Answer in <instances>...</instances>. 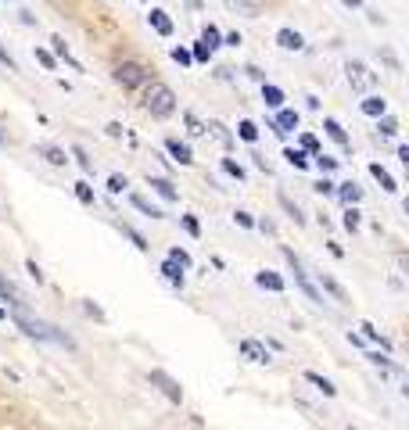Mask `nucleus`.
<instances>
[{
  "instance_id": "f257e3e1",
  "label": "nucleus",
  "mask_w": 409,
  "mask_h": 430,
  "mask_svg": "<svg viewBox=\"0 0 409 430\" xmlns=\"http://www.w3.org/2000/svg\"><path fill=\"white\" fill-rule=\"evenodd\" d=\"M11 320L14 326H19L25 337H33V341H47V344H61V348H75V341L69 337V333H61L54 323H43V320H33L29 312H11Z\"/></svg>"
},
{
  "instance_id": "f03ea898",
  "label": "nucleus",
  "mask_w": 409,
  "mask_h": 430,
  "mask_svg": "<svg viewBox=\"0 0 409 430\" xmlns=\"http://www.w3.org/2000/svg\"><path fill=\"white\" fill-rule=\"evenodd\" d=\"M144 108L154 119H169L172 111H176V93H172V86H165V83H151L148 93H144Z\"/></svg>"
},
{
  "instance_id": "7ed1b4c3",
  "label": "nucleus",
  "mask_w": 409,
  "mask_h": 430,
  "mask_svg": "<svg viewBox=\"0 0 409 430\" xmlns=\"http://www.w3.org/2000/svg\"><path fill=\"white\" fill-rule=\"evenodd\" d=\"M151 79V72L140 65V61H119L115 65V83L126 86V90H137V86H144Z\"/></svg>"
},
{
  "instance_id": "20e7f679",
  "label": "nucleus",
  "mask_w": 409,
  "mask_h": 430,
  "mask_svg": "<svg viewBox=\"0 0 409 430\" xmlns=\"http://www.w3.org/2000/svg\"><path fill=\"white\" fill-rule=\"evenodd\" d=\"M284 259H288V265H291V273H294V283L298 287H302V294L312 301V305H323V294L316 291V283H312L309 280V273H305V269H302V262H298V254L291 251V248H284Z\"/></svg>"
},
{
  "instance_id": "39448f33",
  "label": "nucleus",
  "mask_w": 409,
  "mask_h": 430,
  "mask_svg": "<svg viewBox=\"0 0 409 430\" xmlns=\"http://www.w3.org/2000/svg\"><path fill=\"white\" fill-rule=\"evenodd\" d=\"M148 380H151V384L169 398V402H176V405L183 402V387H180V380H172L165 370H151V373H148Z\"/></svg>"
},
{
  "instance_id": "423d86ee",
  "label": "nucleus",
  "mask_w": 409,
  "mask_h": 430,
  "mask_svg": "<svg viewBox=\"0 0 409 430\" xmlns=\"http://www.w3.org/2000/svg\"><path fill=\"white\" fill-rule=\"evenodd\" d=\"M344 72H349V83H352V90H370L373 83H377V75L363 65V61H349L344 65Z\"/></svg>"
},
{
  "instance_id": "0eeeda50",
  "label": "nucleus",
  "mask_w": 409,
  "mask_h": 430,
  "mask_svg": "<svg viewBox=\"0 0 409 430\" xmlns=\"http://www.w3.org/2000/svg\"><path fill=\"white\" fill-rule=\"evenodd\" d=\"M0 298H4L14 312H29V298L19 291V283H11V280H4V276H0Z\"/></svg>"
},
{
  "instance_id": "6e6552de",
  "label": "nucleus",
  "mask_w": 409,
  "mask_h": 430,
  "mask_svg": "<svg viewBox=\"0 0 409 430\" xmlns=\"http://www.w3.org/2000/svg\"><path fill=\"white\" fill-rule=\"evenodd\" d=\"M266 130H273L277 136H288L291 130H298V111H294V108H280V111H277V119L266 126Z\"/></svg>"
},
{
  "instance_id": "1a4fd4ad",
  "label": "nucleus",
  "mask_w": 409,
  "mask_h": 430,
  "mask_svg": "<svg viewBox=\"0 0 409 430\" xmlns=\"http://www.w3.org/2000/svg\"><path fill=\"white\" fill-rule=\"evenodd\" d=\"M237 348H241V355L248 362H270V348H266L262 341H255V337H244Z\"/></svg>"
},
{
  "instance_id": "9d476101",
  "label": "nucleus",
  "mask_w": 409,
  "mask_h": 430,
  "mask_svg": "<svg viewBox=\"0 0 409 430\" xmlns=\"http://www.w3.org/2000/svg\"><path fill=\"white\" fill-rule=\"evenodd\" d=\"M165 151L172 154V162H180V165H191V162H194L191 143H183V140H176V136H169V140H165Z\"/></svg>"
},
{
  "instance_id": "9b49d317",
  "label": "nucleus",
  "mask_w": 409,
  "mask_h": 430,
  "mask_svg": "<svg viewBox=\"0 0 409 430\" xmlns=\"http://www.w3.org/2000/svg\"><path fill=\"white\" fill-rule=\"evenodd\" d=\"M255 283H259V287H266V291H273V294H284V291H288L284 276H280V273H273V269H262V273L255 276Z\"/></svg>"
},
{
  "instance_id": "f8f14e48",
  "label": "nucleus",
  "mask_w": 409,
  "mask_h": 430,
  "mask_svg": "<svg viewBox=\"0 0 409 430\" xmlns=\"http://www.w3.org/2000/svg\"><path fill=\"white\" fill-rule=\"evenodd\" d=\"M148 22H151V29L159 36H172V19L162 11V8H151V14H148Z\"/></svg>"
},
{
  "instance_id": "ddd939ff",
  "label": "nucleus",
  "mask_w": 409,
  "mask_h": 430,
  "mask_svg": "<svg viewBox=\"0 0 409 430\" xmlns=\"http://www.w3.org/2000/svg\"><path fill=\"white\" fill-rule=\"evenodd\" d=\"M51 47H54V58H61V61H65V65H72L75 72H83V65H80V61H75L72 58V51H69V43H65V36H51Z\"/></svg>"
},
{
  "instance_id": "4468645a",
  "label": "nucleus",
  "mask_w": 409,
  "mask_h": 430,
  "mask_svg": "<svg viewBox=\"0 0 409 430\" xmlns=\"http://www.w3.org/2000/svg\"><path fill=\"white\" fill-rule=\"evenodd\" d=\"M323 130H327V136L334 140V143H341L344 151L352 147V140H349V133H344V126H341L338 119H323Z\"/></svg>"
},
{
  "instance_id": "2eb2a0df",
  "label": "nucleus",
  "mask_w": 409,
  "mask_h": 430,
  "mask_svg": "<svg viewBox=\"0 0 409 430\" xmlns=\"http://www.w3.org/2000/svg\"><path fill=\"white\" fill-rule=\"evenodd\" d=\"M370 176H373L377 183H381V187L388 190V194H399V183H395V176H391V172H388L381 162H373V165H370Z\"/></svg>"
},
{
  "instance_id": "dca6fc26",
  "label": "nucleus",
  "mask_w": 409,
  "mask_h": 430,
  "mask_svg": "<svg viewBox=\"0 0 409 430\" xmlns=\"http://www.w3.org/2000/svg\"><path fill=\"white\" fill-rule=\"evenodd\" d=\"M334 194H338L344 204H349V208H355L359 198H363V187H355V183L349 180V183H338V187H334Z\"/></svg>"
},
{
  "instance_id": "f3484780",
  "label": "nucleus",
  "mask_w": 409,
  "mask_h": 430,
  "mask_svg": "<svg viewBox=\"0 0 409 430\" xmlns=\"http://www.w3.org/2000/svg\"><path fill=\"white\" fill-rule=\"evenodd\" d=\"M359 111H363V115H370V119H381V115H388V101L377 97V93H370V97L359 104Z\"/></svg>"
},
{
  "instance_id": "a211bd4d",
  "label": "nucleus",
  "mask_w": 409,
  "mask_h": 430,
  "mask_svg": "<svg viewBox=\"0 0 409 430\" xmlns=\"http://www.w3.org/2000/svg\"><path fill=\"white\" fill-rule=\"evenodd\" d=\"M148 183H151V190H154L159 198H165V201H180V190L172 187L169 180H162V176H148Z\"/></svg>"
},
{
  "instance_id": "6ab92c4d",
  "label": "nucleus",
  "mask_w": 409,
  "mask_h": 430,
  "mask_svg": "<svg viewBox=\"0 0 409 430\" xmlns=\"http://www.w3.org/2000/svg\"><path fill=\"white\" fill-rule=\"evenodd\" d=\"M277 43L284 47V51H302V47H305V40H302V33H298V29H280V33H277Z\"/></svg>"
},
{
  "instance_id": "aec40b11",
  "label": "nucleus",
  "mask_w": 409,
  "mask_h": 430,
  "mask_svg": "<svg viewBox=\"0 0 409 430\" xmlns=\"http://www.w3.org/2000/svg\"><path fill=\"white\" fill-rule=\"evenodd\" d=\"M36 154H40V158H47L51 165H65V162H69L65 151H61L58 143H36Z\"/></svg>"
},
{
  "instance_id": "412c9836",
  "label": "nucleus",
  "mask_w": 409,
  "mask_h": 430,
  "mask_svg": "<svg viewBox=\"0 0 409 430\" xmlns=\"http://www.w3.org/2000/svg\"><path fill=\"white\" fill-rule=\"evenodd\" d=\"M262 101H266V108H284V90L280 86H273V83H262Z\"/></svg>"
},
{
  "instance_id": "4be33fe9",
  "label": "nucleus",
  "mask_w": 409,
  "mask_h": 430,
  "mask_svg": "<svg viewBox=\"0 0 409 430\" xmlns=\"http://www.w3.org/2000/svg\"><path fill=\"white\" fill-rule=\"evenodd\" d=\"M159 273H162V276H165V280H169L172 287H176V291H183V269H180L176 262H169V259H165Z\"/></svg>"
},
{
  "instance_id": "5701e85b",
  "label": "nucleus",
  "mask_w": 409,
  "mask_h": 430,
  "mask_svg": "<svg viewBox=\"0 0 409 430\" xmlns=\"http://www.w3.org/2000/svg\"><path fill=\"white\" fill-rule=\"evenodd\" d=\"M359 330H363V337H370L373 344H381V348H384V355L391 352V341H388V337H384V333L377 330L373 323H366V320H363V323H359Z\"/></svg>"
},
{
  "instance_id": "b1692460",
  "label": "nucleus",
  "mask_w": 409,
  "mask_h": 430,
  "mask_svg": "<svg viewBox=\"0 0 409 430\" xmlns=\"http://www.w3.org/2000/svg\"><path fill=\"white\" fill-rule=\"evenodd\" d=\"M305 380H309V384H312V387H320V391H323L327 398H334V394H338V387H334V384H330V380H327V377H320L316 370H305Z\"/></svg>"
},
{
  "instance_id": "393cba45",
  "label": "nucleus",
  "mask_w": 409,
  "mask_h": 430,
  "mask_svg": "<svg viewBox=\"0 0 409 430\" xmlns=\"http://www.w3.org/2000/svg\"><path fill=\"white\" fill-rule=\"evenodd\" d=\"M130 201H133V208H137V212H144L148 219H162V215H165V212H159V208H154V204H151L148 198H140V194H133Z\"/></svg>"
},
{
  "instance_id": "a878e982",
  "label": "nucleus",
  "mask_w": 409,
  "mask_h": 430,
  "mask_svg": "<svg viewBox=\"0 0 409 430\" xmlns=\"http://www.w3.org/2000/svg\"><path fill=\"white\" fill-rule=\"evenodd\" d=\"M201 43L209 47V51H215V47H223V33H219L215 25H204L201 29Z\"/></svg>"
},
{
  "instance_id": "bb28decb",
  "label": "nucleus",
  "mask_w": 409,
  "mask_h": 430,
  "mask_svg": "<svg viewBox=\"0 0 409 430\" xmlns=\"http://www.w3.org/2000/svg\"><path fill=\"white\" fill-rule=\"evenodd\" d=\"M237 136H241L244 143H255V140H259V126L251 122V119H241V122H237Z\"/></svg>"
},
{
  "instance_id": "cd10ccee",
  "label": "nucleus",
  "mask_w": 409,
  "mask_h": 430,
  "mask_svg": "<svg viewBox=\"0 0 409 430\" xmlns=\"http://www.w3.org/2000/svg\"><path fill=\"white\" fill-rule=\"evenodd\" d=\"M320 283H323V291H330V294H334L338 301H349V294H344V287L334 280V276H327V273H320Z\"/></svg>"
},
{
  "instance_id": "c85d7f7f",
  "label": "nucleus",
  "mask_w": 409,
  "mask_h": 430,
  "mask_svg": "<svg viewBox=\"0 0 409 430\" xmlns=\"http://www.w3.org/2000/svg\"><path fill=\"white\" fill-rule=\"evenodd\" d=\"M377 133H381V136H395L399 133V119L395 115H381V119H377Z\"/></svg>"
},
{
  "instance_id": "c756f323",
  "label": "nucleus",
  "mask_w": 409,
  "mask_h": 430,
  "mask_svg": "<svg viewBox=\"0 0 409 430\" xmlns=\"http://www.w3.org/2000/svg\"><path fill=\"white\" fill-rule=\"evenodd\" d=\"M277 201H280V208H284V212H288V215H291L294 222H305V215H302V208H298V204H294V201H291L288 194H277Z\"/></svg>"
},
{
  "instance_id": "7c9ffc66",
  "label": "nucleus",
  "mask_w": 409,
  "mask_h": 430,
  "mask_svg": "<svg viewBox=\"0 0 409 430\" xmlns=\"http://www.w3.org/2000/svg\"><path fill=\"white\" fill-rule=\"evenodd\" d=\"M204 133H212L219 143H226V147H230V143H233V136L226 133V126L223 122H209V126H204Z\"/></svg>"
},
{
  "instance_id": "2f4dec72",
  "label": "nucleus",
  "mask_w": 409,
  "mask_h": 430,
  "mask_svg": "<svg viewBox=\"0 0 409 430\" xmlns=\"http://www.w3.org/2000/svg\"><path fill=\"white\" fill-rule=\"evenodd\" d=\"M72 158H75V162H80V169H83L86 176H90V172H93V162L86 158V147H83V143H72Z\"/></svg>"
},
{
  "instance_id": "473e14b6",
  "label": "nucleus",
  "mask_w": 409,
  "mask_h": 430,
  "mask_svg": "<svg viewBox=\"0 0 409 430\" xmlns=\"http://www.w3.org/2000/svg\"><path fill=\"white\" fill-rule=\"evenodd\" d=\"M284 158H288V165H294V169H309V158H305V151H294V147H288V151H284Z\"/></svg>"
},
{
  "instance_id": "72a5a7b5",
  "label": "nucleus",
  "mask_w": 409,
  "mask_h": 430,
  "mask_svg": "<svg viewBox=\"0 0 409 430\" xmlns=\"http://www.w3.org/2000/svg\"><path fill=\"white\" fill-rule=\"evenodd\" d=\"M169 262H176L183 273H187V269H191V254H187L183 248H169Z\"/></svg>"
},
{
  "instance_id": "f704fd0d",
  "label": "nucleus",
  "mask_w": 409,
  "mask_h": 430,
  "mask_svg": "<svg viewBox=\"0 0 409 430\" xmlns=\"http://www.w3.org/2000/svg\"><path fill=\"white\" fill-rule=\"evenodd\" d=\"M75 198H80V204H86V208H90V204H93V187L86 180H80V183H75Z\"/></svg>"
},
{
  "instance_id": "c9c22d12",
  "label": "nucleus",
  "mask_w": 409,
  "mask_h": 430,
  "mask_svg": "<svg viewBox=\"0 0 409 430\" xmlns=\"http://www.w3.org/2000/svg\"><path fill=\"white\" fill-rule=\"evenodd\" d=\"M344 230H349V233H355L359 230V222H363V215H359V208H344Z\"/></svg>"
},
{
  "instance_id": "e433bc0d",
  "label": "nucleus",
  "mask_w": 409,
  "mask_h": 430,
  "mask_svg": "<svg viewBox=\"0 0 409 430\" xmlns=\"http://www.w3.org/2000/svg\"><path fill=\"white\" fill-rule=\"evenodd\" d=\"M183 122H187V130H191L194 136H201V133H204V122L194 115V111H183Z\"/></svg>"
},
{
  "instance_id": "4c0bfd02",
  "label": "nucleus",
  "mask_w": 409,
  "mask_h": 430,
  "mask_svg": "<svg viewBox=\"0 0 409 430\" xmlns=\"http://www.w3.org/2000/svg\"><path fill=\"white\" fill-rule=\"evenodd\" d=\"M223 172L233 180H244V165L241 162H233V158H223Z\"/></svg>"
},
{
  "instance_id": "58836bf2",
  "label": "nucleus",
  "mask_w": 409,
  "mask_h": 430,
  "mask_svg": "<svg viewBox=\"0 0 409 430\" xmlns=\"http://www.w3.org/2000/svg\"><path fill=\"white\" fill-rule=\"evenodd\" d=\"M316 169L327 176V172H334V169H338V158H330V154H323V151H320V154H316Z\"/></svg>"
},
{
  "instance_id": "ea45409f",
  "label": "nucleus",
  "mask_w": 409,
  "mask_h": 430,
  "mask_svg": "<svg viewBox=\"0 0 409 430\" xmlns=\"http://www.w3.org/2000/svg\"><path fill=\"white\" fill-rule=\"evenodd\" d=\"M302 151H309L312 158H316V154H320V140L312 136V133H302Z\"/></svg>"
},
{
  "instance_id": "a19ab883",
  "label": "nucleus",
  "mask_w": 409,
  "mask_h": 430,
  "mask_svg": "<svg viewBox=\"0 0 409 430\" xmlns=\"http://www.w3.org/2000/svg\"><path fill=\"white\" fill-rule=\"evenodd\" d=\"M36 61H40V65H43L47 72H51V69L58 65V61H54V54H51V51H43V47H36Z\"/></svg>"
},
{
  "instance_id": "79ce46f5",
  "label": "nucleus",
  "mask_w": 409,
  "mask_h": 430,
  "mask_svg": "<svg viewBox=\"0 0 409 430\" xmlns=\"http://www.w3.org/2000/svg\"><path fill=\"white\" fill-rule=\"evenodd\" d=\"M381 58H384V61H388V65L395 69V72H402V61L395 58V51H391V47H381Z\"/></svg>"
},
{
  "instance_id": "37998d69",
  "label": "nucleus",
  "mask_w": 409,
  "mask_h": 430,
  "mask_svg": "<svg viewBox=\"0 0 409 430\" xmlns=\"http://www.w3.org/2000/svg\"><path fill=\"white\" fill-rule=\"evenodd\" d=\"M172 61H176V65H191V51H187V47H172Z\"/></svg>"
},
{
  "instance_id": "c03bdc74",
  "label": "nucleus",
  "mask_w": 409,
  "mask_h": 430,
  "mask_svg": "<svg viewBox=\"0 0 409 430\" xmlns=\"http://www.w3.org/2000/svg\"><path fill=\"white\" fill-rule=\"evenodd\" d=\"M122 233H126V237H130V241H133V244H137L140 251H148V241H144V237H140V233H137L133 226H122Z\"/></svg>"
},
{
  "instance_id": "a18cd8bd",
  "label": "nucleus",
  "mask_w": 409,
  "mask_h": 430,
  "mask_svg": "<svg viewBox=\"0 0 409 430\" xmlns=\"http://www.w3.org/2000/svg\"><path fill=\"white\" fill-rule=\"evenodd\" d=\"M183 230L191 233V237H201V222H198L194 215H183Z\"/></svg>"
},
{
  "instance_id": "49530a36",
  "label": "nucleus",
  "mask_w": 409,
  "mask_h": 430,
  "mask_svg": "<svg viewBox=\"0 0 409 430\" xmlns=\"http://www.w3.org/2000/svg\"><path fill=\"white\" fill-rule=\"evenodd\" d=\"M212 58V51L204 43H194V51H191V61H209Z\"/></svg>"
},
{
  "instance_id": "de8ad7c7",
  "label": "nucleus",
  "mask_w": 409,
  "mask_h": 430,
  "mask_svg": "<svg viewBox=\"0 0 409 430\" xmlns=\"http://www.w3.org/2000/svg\"><path fill=\"white\" fill-rule=\"evenodd\" d=\"M126 187H130V183H126V176H108V190H112V194H122Z\"/></svg>"
},
{
  "instance_id": "09e8293b",
  "label": "nucleus",
  "mask_w": 409,
  "mask_h": 430,
  "mask_svg": "<svg viewBox=\"0 0 409 430\" xmlns=\"http://www.w3.org/2000/svg\"><path fill=\"white\" fill-rule=\"evenodd\" d=\"M226 4H230V8H241L244 14H255V11H259V4H251V0H226Z\"/></svg>"
},
{
  "instance_id": "8fccbe9b",
  "label": "nucleus",
  "mask_w": 409,
  "mask_h": 430,
  "mask_svg": "<svg viewBox=\"0 0 409 430\" xmlns=\"http://www.w3.org/2000/svg\"><path fill=\"white\" fill-rule=\"evenodd\" d=\"M334 187H338V183H330V180L323 176V180H316V187H312V190H316V194H323V198H327V194H334Z\"/></svg>"
},
{
  "instance_id": "3c124183",
  "label": "nucleus",
  "mask_w": 409,
  "mask_h": 430,
  "mask_svg": "<svg viewBox=\"0 0 409 430\" xmlns=\"http://www.w3.org/2000/svg\"><path fill=\"white\" fill-rule=\"evenodd\" d=\"M366 359H370L373 366H381V370H391V359H388V355H381V352H370Z\"/></svg>"
},
{
  "instance_id": "603ef678",
  "label": "nucleus",
  "mask_w": 409,
  "mask_h": 430,
  "mask_svg": "<svg viewBox=\"0 0 409 430\" xmlns=\"http://www.w3.org/2000/svg\"><path fill=\"white\" fill-rule=\"evenodd\" d=\"M25 269H29V276H33L36 283H43V273H40V265H36V259H29V262H25Z\"/></svg>"
},
{
  "instance_id": "864d4df0",
  "label": "nucleus",
  "mask_w": 409,
  "mask_h": 430,
  "mask_svg": "<svg viewBox=\"0 0 409 430\" xmlns=\"http://www.w3.org/2000/svg\"><path fill=\"white\" fill-rule=\"evenodd\" d=\"M233 219H237V222H241V226H244V230H251V226H255V219H251V212H237V215H233Z\"/></svg>"
},
{
  "instance_id": "5fc2aeb1",
  "label": "nucleus",
  "mask_w": 409,
  "mask_h": 430,
  "mask_svg": "<svg viewBox=\"0 0 409 430\" xmlns=\"http://www.w3.org/2000/svg\"><path fill=\"white\" fill-rule=\"evenodd\" d=\"M0 61H4V65H8L11 72H19V65H14V58H11V54L4 51V47H0Z\"/></svg>"
},
{
  "instance_id": "6e6d98bb",
  "label": "nucleus",
  "mask_w": 409,
  "mask_h": 430,
  "mask_svg": "<svg viewBox=\"0 0 409 430\" xmlns=\"http://www.w3.org/2000/svg\"><path fill=\"white\" fill-rule=\"evenodd\" d=\"M223 43H226V47H237V43H241V33H230V36H223Z\"/></svg>"
},
{
  "instance_id": "4d7b16f0",
  "label": "nucleus",
  "mask_w": 409,
  "mask_h": 430,
  "mask_svg": "<svg viewBox=\"0 0 409 430\" xmlns=\"http://www.w3.org/2000/svg\"><path fill=\"white\" fill-rule=\"evenodd\" d=\"M108 136H122V126L119 122H108Z\"/></svg>"
},
{
  "instance_id": "13d9d810",
  "label": "nucleus",
  "mask_w": 409,
  "mask_h": 430,
  "mask_svg": "<svg viewBox=\"0 0 409 430\" xmlns=\"http://www.w3.org/2000/svg\"><path fill=\"white\" fill-rule=\"evenodd\" d=\"M330 254H334V259H344V248H341V244H334V241H330Z\"/></svg>"
},
{
  "instance_id": "bf43d9fd",
  "label": "nucleus",
  "mask_w": 409,
  "mask_h": 430,
  "mask_svg": "<svg viewBox=\"0 0 409 430\" xmlns=\"http://www.w3.org/2000/svg\"><path fill=\"white\" fill-rule=\"evenodd\" d=\"M86 312H90V315H97V320H104V312H101L97 305H93V301H86Z\"/></svg>"
},
{
  "instance_id": "052dcab7",
  "label": "nucleus",
  "mask_w": 409,
  "mask_h": 430,
  "mask_svg": "<svg viewBox=\"0 0 409 430\" xmlns=\"http://www.w3.org/2000/svg\"><path fill=\"white\" fill-rule=\"evenodd\" d=\"M359 4H363V0H344V8H359Z\"/></svg>"
},
{
  "instance_id": "680f3d73",
  "label": "nucleus",
  "mask_w": 409,
  "mask_h": 430,
  "mask_svg": "<svg viewBox=\"0 0 409 430\" xmlns=\"http://www.w3.org/2000/svg\"><path fill=\"white\" fill-rule=\"evenodd\" d=\"M0 320H8V309H0Z\"/></svg>"
},
{
  "instance_id": "e2e57ef3",
  "label": "nucleus",
  "mask_w": 409,
  "mask_h": 430,
  "mask_svg": "<svg viewBox=\"0 0 409 430\" xmlns=\"http://www.w3.org/2000/svg\"><path fill=\"white\" fill-rule=\"evenodd\" d=\"M4 143H8V136H4V133H0V147H4Z\"/></svg>"
},
{
  "instance_id": "0e129e2a",
  "label": "nucleus",
  "mask_w": 409,
  "mask_h": 430,
  "mask_svg": "<svg viewBox=\"0 0 409 430\" xmlns=\"http://www.w3.org/2000/svg\"><path fill=\"white\" fill-rule=\"evenodd\" d=\"M251 4H262V0H251Z\"/></svg>"
}]
</instances>
